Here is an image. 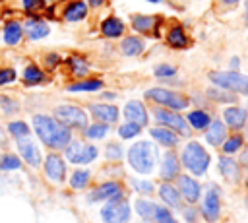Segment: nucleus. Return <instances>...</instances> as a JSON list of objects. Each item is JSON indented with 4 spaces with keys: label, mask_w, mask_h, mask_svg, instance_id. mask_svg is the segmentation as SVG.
Segmentation results:
<instances>
[{
    "label": "nucleus",
    "mask_w": 248,
    "mask_h": 223,
    "mask_svg": "<svg viewBox=\"0 0 248 223\" xmlns=\"http://www.w3.org/2000/svg\"><path fill=\"white\" fill-rule=\"evenodd\" d=\"M46 62L52 66V64H56V62H58V56H56V54H48V56H46Z\"/></svg>",
    "instance_id": "obj_50"
},
{
    "label": "nucleus",
    "mask_w": 248,
    "mask_h": 223,
    "mask_svg": "<svg viewBox=\"0 0 248 223\" xmlns=\"http://www.w3.org/2000/svg\"><path fill=\"white\" fill-rule=\"evenodd\" d=\"M147 2H153V4H159V2H163V0H147Z\"/></svg>",
    "instance_id": "obj_55"
},
{
    "label": "nucleus",
    "mask_w": 248,
    "mask_h": 223,
    "mask_svg": "<svg viewBox=\"0 0 248 223\" xmlns=\"http://www.w3.org/2000/svg\"><path fill=\"white\" fill-rule=\"evenodd\" d=\"M66 157H68L70 163L85 165V163H91L97 157V147L81 143V142H72V143L66 145Z\"/></svg>",
    "instance_id": "obj_9"
},
{
    "label": "nucleus",
    "mask_w": 248,
    "mask_h": 223,
    "mask_svg": "<svg viewBox=\"0 0 248 223\" xmlns=\"http://www.w3.org/2000/svg\"><path fill=\"white\" fill-rule=\"evenodd\" d=\"M21 167V161L16 157V155H4L0 159V169L2 171H16Z\"/></svg>",
    "instance_id": "obj_41"
},
{
    "label": "nucleus",
    "mask_w": 248,
    "mask_h": 223,
    "mask_svg": "<svg viewBox=\"0 0 248 223\" xmlns=\"http://www.w3.org/2000/svg\"><path fill=\"white\" fill-rule=\"evenodd\" d=\"M124 116H126V120L136 122L140 126L147 124V109L140 101H128L126 107H124Z\"/></svg>",
    "instance_id": "obj_16"
},
{
    "label": "nucleus",
    "mask_w": 248,
    "mask_h": 223,
    "mask_svg": "<svg viewBox=\"0 0 248 223\" xmlns=\"http://www.w3.org/2000/svg\"><path fill=\"white\" fill-rule=\"evenodd\" d=\"M178 192H180V196H182L186 202L196 204L198 198H200V194H202V188H200V184H198L194 178L182 175V176H178Z\"/></svg>",
    "instance_id": "obj_13"
},
{
    "label": "nucleus",
    "mask_w": 248,
    "mask_h": 223,
    "mask_svg": "<svg viewBox=\"0 0 248 223\" xmlns=\"http://www.w3.org/2000/svg\"><path fill=\"white\" fill-rule=\"evenodd\" d=\"M188 124L192 126V128H196V130H205L207 128V124L211 122V118H209V114L205 112V111H192V112H188Z\"/></svg>",
    "instance_id": "obj_29"
},
{
    "label": "nucleus",
    "mask_w": 248,
    "mask_h": 223,
    "mask_svg": "<svg viewBox=\"0 0 248 223\" xmlns=\"http://www.w3.org/2000/svg\"><path fill=\"white\" fill-rule=\"evenodd\" d=\"M8 130L12 136L16 138H21V136H29V126L25 122H10L8 124Z\"/></svg>",
    "instance_id": "obj_42"
},
{
    "label": "nucleus",
    "mask_w": 248,
    "mask_h": 223,
    "mask_svg": "<svg viewBox=\"0 0 248 223\" xmlns=\"http://www.w3.org/2000/svg\"><path fill=\"white\" fill-rule=\"evenodd\" d=\"M25 31H27L29 39L37 41V39L46 37L50 29H48V25H46L45 21H41V19H29V21H27V25H25Z\"/></svg>",
    "instance_id": "obj_26"
},
{
    "label": "nucleus",
    "mask_w": 248,
    "mask_h": 223,
    "mask_svg": "<svg viewBox=\"0 0 248 223\" xmlns=\"http://www.w3.org/2000/svg\"><path fill=\"white\" fill-rule=\"evenodd\" d=\"M153 219H155V223H178V221L170 215V211H169L167 207H161V206H157V207H155Z\"/></svg>",
    "instance_id": "obj_40"
},
{
    "label": "nucleus",
    "mask_w": 248,
    "mask_h": 223,
    "mask_svg": "<svg viewBox=\"0 0 248 223\" xmlns=\"http://www.w3.org/2000/svg\"><path fill=\"white\" fill-rule=\"evenodd\" d=\"M184 219H186L188 223H194V221H196V209H192V207L184 209Z\"/></svg>",
    "instance_id": "obj_49"
},
{
    "label": "nucleus",
    "mask_w": 248,
    "mask_h": 223,
    "mask_svg": "<svg viewBox=\"0 0 248 223\" xmlns=\"http://www.w3.org/2000/svg\"><path fill=\"white\" fill-rule=\"evenodd\" d=\"M124 153H122V147L118 143H108L107 145V157L108 159H120Z\"/></svg>",
    "instance_id": "obj_45"
},
{
    "label": "nucleus",
    "mask_w": 248,
    "mask_h": 223,
    "mask_svg": "<svg viewBox=\"0 0 248 223\" xmlns=\"http://www.w3.org/2000/svg\"><path fill=\"white\" fill-rule=\"evenodd\" d=\"M246 17H248V0H246Z\"/></svg>",
    "instance_id": "obj_56"
},
{
    "label": "nucleus",
    "mask_w": 248,
    "mask_h": 223,
    "mask_svg": "<svg viewBox=\"0 0 248 223\" xmlns=\"http://www.w3.org/2000/svg\"><path fill=\"white\" fill-rule=\"evenodd\" d=\"M167 43H169V47H172V48H186V47H188V37H186L184 29H182L180 25H174V27H170L169 33H167Z\"/></svg>",
    "instance_id": "obj_25"
},
{
    "label": "nucleus",
    "mask_w": 248,
    "mask_h": 223,
    "mask_svg": "<svg viewBox=\"0 0 248 223\" xmlns=\"http://www.w3.org/2000/svg\"><path fill=\"white\" fill-rule=\"evenodd\" d=\"M143 39H140V37H126L124 41H122V45H120V50L126 54V56H138L141 50H143Z\"/></svg>",
    "instance_id": "obj_27"
},
{
    "label": "nucleus",
    "mask_w": 248,
    "mask_h": 223,
    "mask_svg": "<svg viewBox=\"0 0 248 223\" xmlns=\"http://www.w3.org/2000/svg\"><path fill=\"white\" fill-rule=\"evenodd\" d=\"M155 207H157V204H153V202H149V200H138V202H136V211H138V215L143 217V219H153Z\"/></svg>",
    "instance_id": "obj_37"
},
{
    "label": "nucleus",
    "mask_w": 248,
    "mask_h": 223,
    "mask_svg": "<svg viewBox=\"0 0 248 223\" xmlns=\"http://www.w3.org/2000/svg\"><path fill=\"white\" fill-rule=\"evenodd\" d=\"M54 118L62 122L68 128H85L87 126V114L83 109L76 105H60L54 109Z\"/></svg>",
    "instance_id": "obj_7"
},
{
    "label": "nucleus",
    "mask_w": 248,
    "mask_h": 223,
    "mask_svg": "<svg viewBox=\"0 0 248 223\" xmlns=\"http://www.w3.org/2000/svg\"><path fill=\"white\" fill-rule=\"evenodd\" d=\"M85 16H87V4L83 0H74L64 8L66 21H81Z\"/></svg>",
    "instance_id": "obj_23"
},
{
    "label": "nucleus",
    "mask_w": 248,
    "mask_h": 223,
    "mask_svg": "<svg viewBox=\"0 0 248 223\" xmlns=\"http://www.w3.org/2000/svg\"><path fill=\"white\" fill-rule=\"evenodd\" d=\"M219 173L229 182H236L240 178V167H238V163L234 159L227 157V155L225 157H219Z\"/></svg>",
    "instance_id": "obj_21"
},
{
    "label": "nucleus",
    "mask_w": 248,
    "mask_h": 223,
    "mask_svg": "<svg viewBox=\"0 0 248 223\" xmlns=\"http://www.w3.org/2000/svg\"><path fill=\"white\" fill-rule=\"evenodd\" d=\"M219 211H221V202H219V190L215 186H211L203 198L202 204V215L207 223H215L219 219Z\"/></svg>",
    "instance_id": "obj_10"
},
{
    "label": "nucleus",
    "mask_w": 248,
    "mask_h": 223,
    "mask_svg": "<svg viewBox=\"0 0 248 223\" xmlns=\"http://www.w3.org/2000/svg\"><path fill=\"white\" fill-rule=\"evenodd\" d=\"M33 128L37 132V136L41 138V142L52 149H62L70 143L72 134L70 128L64 126L62 122H58L56 118H50L46 114H37L33 116Z\"/></svg>",
    "instance_id": "obj_1"
},
{
    "label": "nucleus",
    "mask_w": 248,
    "mask_h": 223,
    "mask_svg": "<svg viewBox=\"0 0 248 223\" xmlns=\"http://www.w3.org/2000/svg\"><path fill=\"white\" fill-rule=\"evenodd\" d=\"M101 33H103L105 37H108V39H116V37H120V35L124 33V23H122L118 17L110 16V17H107V19L101 23Z\"/></svg>",
    "instance_id": "obj_24"
},
{
    "label": "nucleus",
    "mask_w": 248,
    "mask_h": 223,
    "mask_svg": "<svg viewBox=\"0 0 248 223\" xmlns=\"http://www.w3.org/2000/svg\"><path fill=\"white\" fill-rule=\"evenodd\" d=\"M16 80V72L14 68H0V85H6L10 81Z\"/></svg>",
    "instance_id": "obj_44"
},
{
    "label": "nucleus",
    "mask_w": 248,
    "mask_h": 223,
    "mask_svg": "<svg viewBox=\"0 0 248 223\" xmlns=\"http://www.w3.org/2000/svg\"><path fill=\"white\" fill-rule=\"evenodd\" d=\"M17 147H19V153L23 155V159H25L31 167H39V163H41V151H39V147L29 140V136L17 138Z\"/></svg>",
    "instance_id": "obj_12"
},
{
    "label": "nucleus",
    "mask_w": 248,
    "mask_h": 223,
    "mask_svg": "<svg viewBox=\"0 0 248 223\" xmlns=\"http://www.w3.org/2000/svg\"><path fill=\"white\" fill-rule=\"evenodd\" d=\"M0 105H2V109L6 112H16L17 111V105L12 99H8V97H0Z\"/></svg>",
    "instance_id": "obj_48"
},
{
    "label": "nucleus",
    "mask_w": 248,
    "mask_h": 223,
    "mask_svg": "<svg viewBox=\"0 0 248 223\" xmlns=\"http://www.w3.org/2000/svg\"><path fill=\"white\" fill-rule=\"evenodd\" d=\"M132 184H134V188H136L138 192H143V194L153 192V184H151L149 180H132Z\"/></svg>",
    "instance_id": "obj_46"
},
{
    "label": "nucleus",
    "mask_w": 248,
    "mask_h": 223,
    "mask_svg": "<svg viewBox=\"0 0 248 223\" xmlns=\"http://www.w3.org/2000/svg\"><path fill=\"white\" fill-rule=\"evenodd\" d=\"M83 130H85V138H89V140H101V138L107 136V132H108V124H105V122H97V124H91V126H85Z\"/></svg>",
    "instance_id": "obj_34"
},
{
    "label": "nucleus",
    "mask_w": 248,
    "mask_h": 223,
    "mask_svg": "<svg viewBox=\"0 0 248 223\" xmlns=\"http://www.w3.org/2000/svg\"><path fill=\"white\" fill-rule=\"evenodd\" d=\"M182 163H184V167H186L192 175L202 176V175L207 171V167H209V153L203 149L202 143L190 142V143H186V147L182 149Z\"/></svg>",
    "instance_id": "obj_3"
},
{
    "label": "nucleus",
    "mask_w": 248,
    "mask_h": 223,
    "mask_svg": "<svg viewBox=\"0 0 248 223\" xmlns=\"http://www.w3.org/2000/svg\"><path fill=\"white\" fill-rule=\"evenodd\" d=\"M45 173H46V176H48L50 180H54V182H64L66 165H64L62 157L56 155V153H50V155L46 157V161H45Z\"/></svg>",
    "instance_id": "obj_11"
},
{
    "label": "nucleus",
    "mask_w": 248,
    "mask_h": 223,
    "mask_svg": "<svg viewBox=\"0 0 248 223\" xmlns=\"http://www.w3.org/2000/svg\"><path fill=\"white\" fill-rule=\"evenodd\" d=\"M89 178H91V173L89 171H74V175L70 178V186L76 188V190H81V188L87 186Z\"/></svg>",
    "instance_id": "obj_38"
},
{
    "label": "nucleus",
    "mask_w": 248,
    "mask_h": 223,
    "mask_svg": "<svg viewBox=\"0 0 248 223\" xmlns=\"http://www.w3.org/2000/svg\"><path fill=\"white\" fill-rule=\"evenodd\" d=\"M242 161H244V163H246V165H248V149H246V151H244V153H242Z\"/></svg>",
    "instance_id": "obj_54"
},
{
    "label": "nucleus",
    "mask_w": 248,
    "mask_h": 223,
    "mask_svg": "<svg viewBox=\"0 0 248 223\" xmlns=\"http://www.w3.org/2000/svg\"><path fill=\"white\" fill-rule=\"evenodd\" d=\"M153 116H155V120L159 124H163V126H167L170 130H176L182 136H190V128L186 124V118L182 114H178L176 111L157 107V109H153Z\"/></svg>",
    "instance_id": "obj_8"
},
{
    "label": "nucleus",
    "mask_w": 248,
    "mask_h": 223,
    "mask_svg": "<svg viewBox=\"0 0 248 223\" xmlns=\"http://www.w3.org/2000/svg\"><path fill=\"white\" fill-rule=\"evenodd\" d=\"M223 118L227 126H231L232 130H240L248 120V111L242 107H227L223 111Z\"/></svg>",
    "instance_id": "obj_15"
},
{
    "label": "nucleus",
    "mask_w": 248,
    "mask_h": 223,
    "mask_svg": "<svg viewBox=\"0 0 248 223\" xmlns=\"http://www.w3.org/2000/svg\"><path fill=\"white\" fill-rule=\"evenodd\" d=\"M157 157H159L157 147L147 140H140L128 149V161L132 169L140 175H149L157 163Z\"/></svg>",
    "instance_id": "obj_2"
},
{
    "label": "nucleus",
    "mask_w": 248,
    "mask_h": 223,
    "mask_svg": "<svg viewBox=\"0 0 248 223\" xmlns=\"http://www.w3.org/2000/svg\"><path fill=\"white\" fill-rule=\"evenodd\" d=\"M145 99L165 107V109H172V111H182L190 105V99L182 93H176V91H170V89H165V87H151L145 91Z\"/></svg>",
    "instance_id": "obj_4"
},
{
    "label": "nucleus",
    "mask_w": 248,
    "mask_h": 223,
    "mask_svg": "<svg viewBox=\"0 0 248 223\" xmlns=\"http://www.w3.org/2000/svg\"><path fill=\"white\" fill-rule=\"evenodd\" d=\"M207 97L217 101V103H234L236 101V95L229 89H223V87H209L207 89Z\"/></svg>",
    "instance_id": "obj_31"
},
{
    "label": "nucleus",
    "mask_w": 248,
    "mask_h": 223,
    "mask_svg": "<svg viewBox=\"0 0 248 223\" xmlns=\"http://www.w3.org/2000/svg\"><path fill=\"white\" fill-rule=\"evenodd\" d=\"M231 68H232V70H238V58H236V56L231 58Z\"/></svg>",
    "instance_id": "obj_52"
},
{
    "label": "nucleus",
    "mask_w": 248,
    "mask_h": 223,
    "mask_svg": "<svg viewBox=\"0 0 248 223\" xmlns=\"http://www.w3.org/2000/svg\"><path fill=\"white\" fill-rule=\"evenodd\" d=\"M89 111H91V114H93L97 120H101V122H105V124H112V122H116L118 116H120L118 109H116L114 105H107V103L89 105Z\"/></svg>",
    "instance_id": "obj_14"
},
{
    "label": "nucleus",
    "mask_w": 248,
    "mask_h": 223,
    "mask_svg": "<svg viewBox=\"0 0 248 223\" xmlns=\"http://www.w3.org/2000/svg\"><path fill=\"white\" fill-rule=\"evenodd\" d=\"M89 2V6H93V8H99L101 4H105V0H87Z\"/></svg>",
    "instance_id": "obj_51"
},
{
    "label": "nucleus",
    "mask_w": 248,
    "mask_h": 223,
    "mask_svg": "<svg viewBox=\"0 0 248 223\" xmlns=\"http://www.w3.org/2000/svg\"><path fill=\"white\" fill-rule=\"evenodd\" d=\"M68 64H70V68H72V74H76V76H85V74L89 72L87 60L81 58V56H70V58H68Z\"/></svg>",
    "instance_id": "obj_36"
},
{
    "label": "nucleus",
    "mask_w": 248,
    "mask_h": 223,
    "mask_svg": "<svg viewBox=\"0 0 248 223\" xmlns=\"http://www.w3.org/2000/svg\"><path fill=\"white\" fill-rule=\"evenodd\" d=\"M149 134H151V138H153L155 142H159V143L165 145V147H174V145H178V140H180V138L174 134V130H170V128H167V126L151 128Z\"/></svg>",
    "instance_id": "obj_19"
},
{
    "label": "nucleus",
    "mask_w": 248,
    "mask_h": 223,
    "mask_svg": "<svg viewBox=\"0 0 248 223\" xmlns=\"http://www.w3.org/2000/svg\"><path fill=\"white\" fill-rule=\"evenodd\" d=\"M209 80L217 87L229 89L232 93L248 95V76H242L236 70H231V72H209Z\"/></svg>",
    "instance_id": "obj_5"
},
{
    "label": "nucleus",
    "mask_w": 248,
    "mask_h": 223,
    "mask_svg": "<svg viewBox=\"0 0 248 223\" xmlns=\"http://www.w3.org/2000/svg\"><path fill=\"white\" fill-rule=\"evenodd\" d=\"M178 171H180L178 157L172 151H167L165 157H163V163H161V176L165 180H172V178L178 176Z\"/></svg>",
    "instance_id": "obj_20"
},
{
    "label": "nucleus",
    "mask_w": 248,
    "mask_h": 223,
    "mask_svg": "<svg viewBox=\"0 0 248 223\" xmlns=\"http://www.w3.org/2000/svg\"><path fill=\"white\" fill-rule=\"evenodd\" d=\"M159 196L163 198V202L170 207H180L182 206V196L178 192V188H174L170 182H163L159 186Z\"/></svg>",
    "instance_id": "obj_22"
},
{
    "label": "nucleus",
    "mask_w": 248,
    "mask_h": 223,
    "mask_svg": "<svg viewBox=\"0 0 248 223\" xmlns=\"http://www.w3.org/2000/svg\"><path fill=\"white\" fill-rule=\"evenodd\" d=\"M153 74H155L157 78H172V76L176 74V68L170 66V64H159V66H155Z\"/></svg>",
    "instance_id": "obj_43"
},
{
    "label": "nucleus",
    "mask_w": 248,
    "mask_h": 223,
    "mask_svg": "<svg viewBox=\"0 0 248 223\" xmlns=\"http://www.w3.org/2000/svg\"><path fill=\"white\" fill-rule=\"evenodd\" d=\"M246 188H248V182H246Z\"/></svg>",
    "instance_id": "obj_57"
},
{
    "label": "nucleus",
    "mask_w": 248,
    "mask_h": 223,
    "mask_svg": "<svg viewBox=\"0 0 248 223\" xmlns=\"http://www.w3.org/2000/svg\"><path fill=\"white\" fill-rule=\"evenodd\" d=\"M21 35H23V29L17 21H8L4 25V41L8 45H17L21 41Z\"/></svg>",
    "instance_id": "obj_28"
},
{
    "label": "nucleus",
    "mask_w": 248,
    "mask_h": 223,
    "mask_svg": "<svg viewBox=\"0 0 248 223\" xmlns=\"http://www.w3.org/2000/svg\"><path fill=\"white\" fill-rule=\"evenodd\" d=\"M101 87H103V81L101 80H83V81H78V83L68 85V91H97Z\"/></svg>",
    "instance_id": "obj_33"
},
{
    "label": "nucleus",
    "mask_w": 248,
    "mask_h": 223,
    "mask_svg": "<svg viewBox=\"0 0 248 223\" xmlns=\"http://www.w3.org/2000/svg\"><path fill=\"white\" fill-rule=\"evenodd\" d=\"M238 0H223V4H227V6H234Z\"/></svg>",
    "instance_id": "obj_53"
},
{
    "label": "nucleus",
    "mask_w": 248,
    "mask_h": 223,
    "mask_svg": "<svg viewBox=\"0 0 248 223\" xmlns=\"http://www.w3.org/2000/svg\"><path fill=\"white\" fill-rule=\"evenodd\" d=\"M118 194H122V190H120V186L116 182H103L101 186H97L87 196V200L89 202H101V200H110V198H114Z\"/></svg>",
    "instance_id": "obj_17"
},
{
    "label": "nucleus",
    "mask_w": 248,
    "mask_h": 223,
    "mask_svg": "<svg viewBox=\"0 0 248 223\" xmlns=\"http://www.w3.org/2000/svg\"><path fill=\"white\" fill-rule=\"evenodd\" d=\"M225 138H227L225 124L221 120H211L207 124V128H205V140H207V143H211V145L217 147V145H221L225 142Z\"/></svg>",
    "instance_id": "obj_18"
},
{
    "label": "nucleus",
    "mask_w": 248,
    "mask_h": 223,
    "mask_svg": "<svg viewBox=\"0 0 248 223\" xmlns=\"http://www.w3.org/2000/svg\"><path fill=\"white\" fill-rule=\"evenodd\" d=\"M242 143H244V140H242L240 134H234L231 138H225V142L221 143L223 145V153L225 155H232V153H236L242 147Z\"/></svg>",
    "instance_id": "obj_35"
},
{
    "label": "nucleus",
    "mask_w": 248,
    "mask_h": 223,
    "mask_svg": "<svg viewBox=\"0 0 248 223\" xmlns=\"http://www.w3.org/2000/svg\"><path fill=\"white\" fill-rule=\"evenodd\" d=\"M101 217L105 223H128L130 219V204L122 194L110 198L101 209Z\"/></svg>",
    "instance_id": "obj_6"
},
{
    "label": "nucleus",
    "mask_w": 248,
    "mask_h": 223,
    "mask_svg": "<svg viewBox=\"0 0 248 223\" xmlns=\"http://www.w3.org/2000/svg\"><path fill=\"white\" fill-rule=\"evenodd\" d=\"M23 2V8L27 12H35V10H41L45 6V0H21Z\"/></svg>",
    "instance_id": "obj_47"
},
{
    "label": "nucleus",
    "mask_w": 248,
    "mask_h": 223,
    "mask_svg": "<svg viewBox=\"0 0 248 223\" xmlns=\"http://www.w3.org/2000/svg\"><path fill=\"white\" fill-rule=\"evenodd\" d=\"M23 80H25L27 85H37V83H41V81L45 80V74L41 72L39 66L29 64V66L25 68V72H23Z\"/></svg>",
    "instance_id": "obj_32"
},
{
    "label": "nucleus",
    "mask_w": 248,
    "mask_h": 223,
    "mask_svg": "<svg viewBox=\"0 0 248 223\" xmlns=\"http://www.w3.org/2000/svg\"><path fill=\"white\" fill-rule=\"evenodd\" d=\"M141 132V126L140 124H136V122H124L120 128H118V136L122 138V140H130V138H136L138 134Z\"/></svg>",
    "instance_id": "obj_39"
},
{
    "label": "nucleus",
    "mask_w": 248,
    "mask_h": 223,
    "mask_svg": "<svg viewBox=\"0 0 248 223\" xmlns=\"http://www.w3.org/2000/svg\"><path fill=\"white\" fill-rule=\"evenodd\" d=\"M157 19L153 16H132V27L140 33H149L155 27Z\"/></svg>",
    "instance_id": "obj_30"
}]
</instances>
